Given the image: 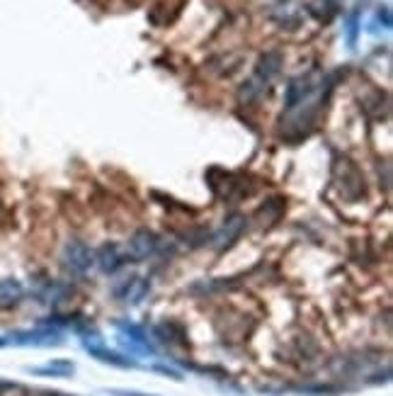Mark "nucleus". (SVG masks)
<instances>
[{
  "instance_id": "nucleus-11",
  "label": "nucleus",
  "mask_w": 393,
  "mask_h": 396,
  "mask_svg": "<svg viewBox=\"0 0 393 396\" xmlns=\"http://www.w3.org/2000/svg\"><path fill=\"white\" fill-rule=\"evenodd\" d=\"M345 35H347V47H355L357 44V35H359V10H352L345 20Z\"/></svg>"
},
{
  "instance_id": "nucleus-2",
  "label": "nucleus",
  "mask_w": 393,
  "mask_h": 396,
  "mask_svg": "<svg viewBox=\"0 0 393 396\" xmlns=\"http://www.w3.org/2000/svg\"><path fill=\"white\" fill-rule=\"evenodd\" d=\"M93 263H95V253L83 241L71 238V241L64 245L61 265H64L66 272H71V275H86Z\"/></svg>"
},
{
  "instance_id": "nucleus-14",
  "label": "nucleus",
  "mask_w": 393,
  "mask_h": 396,
  "mask_svg": "<svg viewBox=\"0 0 393 396\" xmlns=\"http://www.w3.org/2000/svg\"><path fill=\"white\" fill-rule=\"evenodd\" d=\"M112 394H117V396H143V394H139V392H112Z\"/></svg>"
},
{
  "instance_id": "nucleus-12",
  "label": "nucleus",
  "mask_w": 393,
  "mask_h": 396,
  "mask_svg": "<svg viewBox=\"0 0 393 396\" xmlns=\"http://www.w3.org/2000/svg\"><path fill=\"white\" fill-rule=\"evenodd\" d=\"M35 372H39V375H49V377H69L73 372V365L71 362H54V365H47V367H37Z\"/></svg>"
},
{
  "instance_id": "nucleus-15",
  "label": "nucleus",
  "mask_w": 393,
  "mask_h": 396,
  "mask_svg": "<svg viewBox=\"0 0 393 396\" xmlns=\"http://www.w3.org/2000/svg\"><path fill=\"white\" fill-rule=\"evenodd\" d=\"M5 389H13V384H10V382H0V392H5Z\"/></svg>"
},
{
  "instance_id": "nucleus-1",
  "label": "nucleus",
  "mask_w": 393,
  "mask_h": 396,
  "mask_svg": "<svg viewBox=\"0 0 393 396\" xmlns=\"http://www.w3.org/2000/svg\"><path fill=\"white\" fill-rule=\"evenodd\" d=\"M313 93H316V81L311 78V74L291 78V81L286 83V93H284V110H286V115L296 112L299 107H304V105L311 103Z\"/></svg>"
},
{
  "instance_id": "nucleus-13",
  "label": "nucleus",
  "mask_w": 393,
  "mask_h": 396,
  "mask_svg": "<svg viewBox=\"0 0 393 396\" xmlns=\"http://www.w3.org/2000/svg\"><path fill=\"white\" fill-rule=\"evenodd\" d=\"M379 20H384L386 30H391V10H389V5H384V8L379 10Z\"/></svg>"
},
{
  "instance_id": "nucleus-5",
  "label": "nucleus",
  "mask_w": 393,
  "mask_h": 396,
  "mask_svg": "<svg viewBox=\"0 0 393 396\" xmlns=\"http://www.w3.org/2000/svg\"><path fill=\"white\" fill-rule=\"evenodd\" d=\"M243 228H245V216L243 214H233V216H228L226 221L221 224V228L211 236V245H214L216 250H223V248H228L235 238L243 233Z\"/></svg>"
},
{
  "instance_id": "nucleus-6",
  "label": "nucleus",
  "mask_w": 393,
  "mask_h": 396,
  "mask_svg": "<svg viewBox=\"0 0 393 396\" xmlns=\"http://www.w3.org/2000/svg\"><path fill=\"white\" fill-rule=\"evenodd\" d=\"M279 71H282V54L279 52H265V54H260V59H257L255 78H252V81H257L260 86H267V83L272 81Z\"/></svg>"
},
{
  "instance_id": "nucleus-10",
  "label": "nucleus",
  "mask_w": 393,
  "mask_h": 396,
  "mask_svg": "<svg viewBox=\"0 0 393 396\" xmlns=\"http://www.w3.org/2000/svg\"><path fill=\"white\" fill-rule=\"evenodd\" d=\"M308 13H311L318 22H330L333 20V15L338 13V3H335V0H311Z\"/></svg>"
},
{
  "instance_id": "nucleus-4",
  "label": "nucleus",
  "mask_w": 393,
  "mask_h": 396,
  "mask_svg": "<svg viewBox=\"0 0 393 396\" xmlns=\"http://www.w3.org/2000/svg\"><path fill=\"white\" fill-rule=\"evenodd\" d=\"M158 250V236L148 228H139L131 233L127 243V253L131 255V260H146Z\"/></svg>"
},
{
  "instance_id": "nucleus-8",
  "label": "nucleus",
  "mask_w": 393,
  "mask_h": 396,
  "mask_svg": "<svg viewBox=\"0 0 393 396\" xmlns=\"http://www.w3.org/2000/svg\"><path fill=\"white\" fill-rule=\"evenodd\" d=\"M269 18L277 22L279 27H294L299 22V5H296V0H274V5L269 8Z\"/></svg>"
},
{
  "instance_id": "nucleus-9",
  "label": "nucleus",
  "mask_w": 393,
  "mask_h": 396,
  "mask_svg": "<svg viewBox=\"0 0 393 396\" xmlns=\"http://www.w3.org/2000/svg\"><path fill=\"white\" fill-rule=\"evenodd\" d=\"M22 297H25V289L18 280H13V277L0 280V306H15L22 302Z\"/></svg>"
},
{
  "instance_id": "nucleus-3",
  "label": "nucleus",
  "mask_w": 393,
  "mask_h": 396,
  "mask_svg": "<svg viewBox=\"0 0 393 396\" xmlns=\"http://www.w3.org/2000/svg\"><path fill=\"white\" fill-rule=\"evenodd\" d=\"M112 292H115V297L119 299V302L136 306V304H141L146 297H148L151 280H146V277H141V275H127L124 280L115 282Z\"/></svg>"
},
{
  "instance_id": "nucleus-7",
  "label": "nucleus",
  "mask_w": 393,
  "mask_h": 396,
  "mask_svg": "<svg viewBox=\"0 0 393 396\" xmlns=\"http://www.w3.org/2000/svg\"><path fill=\"white\" fill-rule=\"evenodd\" d=\"M95 263H98V267L105 275H112V272H117L124 265V258H122L117 243H105V245H100L98 253H95Z\"/></svg>"
}]
</instances>
